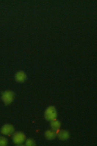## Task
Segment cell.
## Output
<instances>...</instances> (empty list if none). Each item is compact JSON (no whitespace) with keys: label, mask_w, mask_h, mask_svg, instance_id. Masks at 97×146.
<instances>
[{"label":"cell","mask_w":97,"mask_h":146,"mask_svg":"<svg viewBox=\"0 0 97 146\" xmlns=\"http://www.w3.org/2000/svg\"><path fill=\"white\" fill-rule=\"evenodd\" d=\"M56 109L53 106H49L48 109L46 110V113H45V118L47 120H49V121H53V120L56 119Z\"/></svg>","instance_id":"obj_1"},{"label":"cell","mask_w":97,"mask_h":146,"mask_svg":"<svg viewBox=\"0 0 97 146\" xmlns=\"http://www.w3.org/2000/svg\"><path fill=\"white\" fill-rule=\"evenodd\" d=\"M14 100V94L11 91H6L2 94V100L6 103V104H10Z\"/></svg>","instance_id":"obj_2"},{"label":"cell","mask_w":97,"mask_h":146,"mask_svg":"<svg viewBox=\"0 0 97 146\" xmlns=\"http://www.w3.org/2000/svg\"><path fill=\"white\" fill-rule=\"evenodd\" d=\"M24 138H25V135L23 133H20V131L16 133L13 136V140L16 144H22L23 140H24Z\"/></svg>","instance_id":"obj_3"},{"label":"cell","mask_w":97,"mask_h":146,"mask_svg":"<svg viewBox=\"0 0 97 146\" xmlns=\"http://www.w3.org/2000/svg\"><path fill=\"white\" fill-rule=\"evenodd\" d=\"M1 131H2V133H4V135H10L13 133L14 128H13V126H11V125H4L1 129Z\"/></svg>","instance_id":"obj_4"},{"label":"cell","mask_w":97,"mask_h":146,"mask_svg":"<svg viewBox=\"0 0 97 146\" xmlns=\"http://www.w3.org/2000/svg\"><path fill=\"white\" fill-rule=\"evenodd\" d=\"M15 78L18 82H24L25 80H26V74L23 71H18L16 73Z\"/></svg>","instance_id":"obj_5"},{"label":"cell","mask_w":97,"mask_h":146,"mask_svg":"<svg viewBox=\"0 0 97 146\" xmlns=\"http://www.w3.org/2000/svg\"><path fill=\"white\" fill-rule=\"evenodd\" d=\"M51 129H53V131H55V133H57L58 131L60 129V122H58L57 120H53V122H51Z\"/></svg>","instance_id":"obj_6"},{"label":"cell","mask_w":97,"mask_h":146,"mask_svg":"<svg viewBox=\"0 0 97 146\" xmlns=\"http://www.w3.org/2000/svg\"><path fill=\"white\" fill-rule=\"evenodd\" d=\"M69 133H68V131H60L59 133H58V137L60 138L61 140H66L69 138Z\"/></svg>","instance_id":"obj_7"},{"label":"cell","mask_w":97,"mask_h":146,"mask_svg":"<svg viewBox=\"0 0 97 146\" xmlns=\"http://www.w3.org/2000/svg\"><path fill=\"white\" fill-rule=\"evenodd\" d=\"M56 135V133L53 131H51V129H49V131H47L46 133H45V136H46L48 139H53L54 137H55Z\"/></svg>","instance_id":"obj_8"},{"label":"cell","mask_w":97,"mask_h":146,"mask_svg":"<svg viewBox=\"0 0 97 146\" xmlns=\"http://www.w3.org/2000/svg\"><path fill=\"white\" fill-rule=\"evenodd\" d=\"M0 145H7V139L5 137H0Z\"/></svg>","instance_id":"obj_9"},{"label":"cell","mask_w":97,"mask_h":146,"mask_svg":"<svg viewBox=\"0 0 97 146\" xmlns=\"http://www.w3.org/2000/svg\"><path fill=\"white\" fill-rule=\"evenodd\" d=\"M25 144L27 146H29V145H35V143L32 139H28V140H26V143H25Z\"/></svg>","instance_id":"obj_10"}]
</instances>
